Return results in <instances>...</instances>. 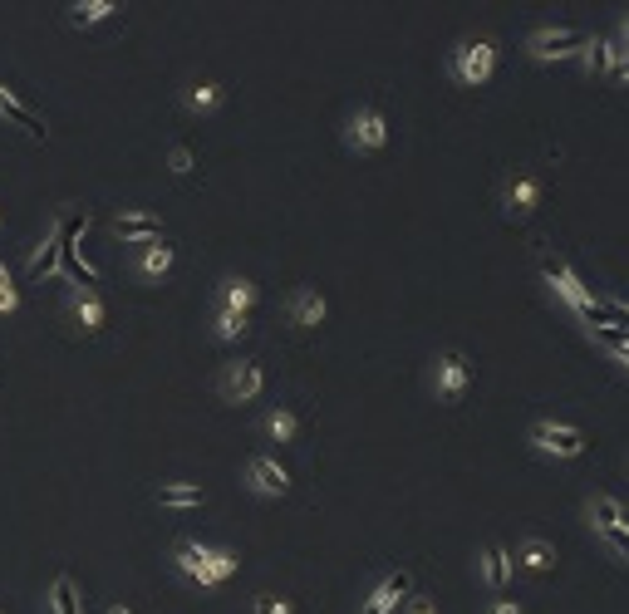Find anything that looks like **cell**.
Returning a JSON list of instances; mask_svg holds the SVG:
<instances>
[{"label": "cell", "instance_id": "1", "mask_svg": "<svg viewBox=\"0 0 629 614\" xmlns=\"http://www.w3.org/2000/svg\"><path fill=\"white\" fill-rule=\"evenodd\" d=\"M536 266H541V280L551 285V295H556V300L571 310V315L585 325V330H590V335L610 325V315H605V300H600V295H595L585 280L575 276V266L566 261V256H551V251H541V256H536Z\"/></svg>", "mask_w": 629, "mask_h": 614}, {"label": "cell", "instance_id": "2", "mask_svg": "<svg viewBox=\"0 0 629 614\" xmlns=\"http://www.w3.org/2000/svg\"><path fill=\"white\" fill-rule=\"evenodd\" d=\"M172 565H177V575L182 580H192V585H202V590H212V585H222L236 575V551L227 546H202V541H177L172 546Z\"/></svg>", "mask_w": 629, "mask_h": 614}, {"label": "cell", "instance_id": "3", "mask_svg": "<svg viewBox=\"0 0 629 614\" xmlns=\"http://www.w3.org/2000/svg\"><path fill=\"white\" fill-rule=\"evenodd\" d=\"M497 40L492 35H462L458 45L448 50V74L458 89H487L497 74Z\"/></svg>", "mask_w": 629, "mask_h": 614}, {"label": "cell", "instance_id": "4", "mask_svg": "<svg viewBox=\"0 0 629 614\" xmlns=\"http://www.w3.org/2000/svg\"><path fill=\"white\" fill-rule=\"evenodd\" d=\"M477 384V364L462 354V349H438L433 354V369H428V389L438 403H448V408H458L462 398L472 393Z\"/></svg>", "mask_w": 629, "mask_h": 614}, {"label": "cell", "instance_id": "5", "mask_svg": "<svg viewBox=\"0 0 629 614\" xmlns=\"http://www.w3.org/2000/svg\"><path fill=\"white\" fill-rule=\"evenodd\" d=\"M541 202H546V177L536 168H512L497 187V207L507 222H531L541 212Z\"/></svg>", "mask_w": 629, "mask_h": 614}, {"label": "cell", "instance_id": "6", "mask_svg": "<svg viewBox=\"0 0 629 614\" xmlns=\"http://www.w3.org/2000/svg\"><path fill=\"white\" fill-rule=\"evenodd\" d=\"M394 128H389V113L379 104H359V109L344 118V148L359 153V158H379L389 148Z\"/></svg>", "mask_w": 629, "mask_h": 614}, {"label": "cell", "instance_id": "7", "mask_svg": "<svg viewBox=\"0 0 629 614\" xmlns=\"http://www.w3.org/2000/svg\"><path fill=\"white\" fill-rule=\"evenodd\" d=\"M526 443L536 447L541 457H551V462H580V457H585V447H590V438H585L575 423H561V418H536V423L526 428Z\"/></svg>", "mask_w": 629, "mask_h": 614}, {"label": "cell", "instance_id": "8", "mask_svg": "<svg viewBox=\"0 0 629 614\" xmlns=\"http://www.w3.org/2000/svg\"><path fill=\"white\" fill-rule=\"evenodd\" d=\"M590 50V30H575V25H541L526 35V55L536 64H556V59H575Z\"/></svg>", "mask_w": 629, "mask_h": 614}, {"label": "cell", "instance_id": "9", "mask_svg": "<svg viewBox=\"0 0 629 614\" xmlns=\"http://www.w3.org/2000/svg\"><path fill=\"white\" fill-rule=\"evenodd\" d=\"M261 389H266V369L256 359H231L217 374V398L222 403H256Z\"/></svg>", "mask_w": 629, "mask_h": 614}, {"label": "cell", "instance_id": "10", "mask_svg": "<svg viewBox=\"0 0 629 614\" xmlns=\"http://www.w3.org/2000/svg\"><path fill=\"white\" fill-rule=\"evenodd\" d=\"M408 595H413V575H408V570H389V575H379L374 590L359 600V614H399L403 605H408Z\"/></svg>", "mask_w": 629, "mask_h": 614}, {"label": "cell", "instance_id": "11", "mask_svg": "<svg viewBox=\"0 0 629 614\" xmlns=\"http://www.w3.org/2000/svg\"><path fill=\"white\" fill-rule=\"evenodd\" d=\"M246 487H251L256 497H266V502H281V497L290 492V472L281 467V457L256 452V457L246 462Z\"/></svg>", "mask_w": 629, "mask_h": 614}, {"label": "cell", "instance_id": "12", "mask_svg": "<svg viewBox=\"0 0 629 614\" xmlns=\"http://www.w3.org/2000/svg\"><path fill=\"white\" fill-rule=\"evenodd\" d=\"M286 315H290L295 330H320V325L330 320V300H325L315 285H300V290H290Z\"/></svg>", "mask_w": 629, "mask_h": 614}, {"label": "cell", "instance_id": "13", "mask_svg": "<svg viewBox=\"0 0 629 614\" xmlns=\"http://www.w3.org/2000/svg\"><path fill=\"white\" fill-rule=\"evenodd\" d=\"M114 236L123 246H148V241H163V217L143 212V207H123L114 217Z\"/></svg>", "mask_w": 629, "mask_h": 614}, {"label": "cell", "instance_id": "14", "mask_svg": "<svg viewBox=\"0 0 629 614\" xmlns=\"http://www.w3.org/2000/svg\"><path fill=\"white\" fill-rule=\"evenodd\" d=\"M512 575H516V565H512V551H507V546H497V541H492V546H482V551H477V580L492 590V600H497V595H507Z\"/></svg>", "mask_w": 629, "mask_h": 614}, {"label": "cell", "instance_id": "15", "mask_svg": "<svg viewBox=\"0 0 629 614\" xmlns=\"http://www.w3.org/2000/svg\"><path fill=\"white\" fill-rule=\"evenodd\" d=\"M69 315H74V325H79L84 335H99V330H104V320H109L104 295H99L94 285H74V290H69Z\"/></svg>", "mask_w": 629, "mask_h": 614}, {"label": "cell", "instance_id": "16", "mask_svg": "<svg viewBox=\"0 0 629 614\" xmlns=\"http://www.w3.org/2000/svg\"><path fill=\"white\" fill-rule=\"evenodd\" d=\"M172 266H177V246H168V236H163V241H148V246H138L133 276L148 280V285H158V280L172 276Z\"/></svg>", "mask_w": 629, "mask_h": 614}, {"label": "cell", "instance_id": "17", "mask_svg": "<svg viewBox=\"0 0 629 614\" xmlns=\"http://www.w3.org/2000/svg\"><path fill=\"white\" fill-rule=\"evenodd\" d=\"M556 560L561 556H556V546L546 536H526V541H516V551H512V565L526 570V575H551Z\"/></svg>", "mask_w": 629, "mask_h": 614}, {"label": "cell", "instance_id": "18", "mask_svg": "<svg viewBox=\"0 0 629 614\" xmlns=\"http://www.w3.org/2000/svg\"><path fill=\"white\" fill-rule=\"evenodd\" d=\"M261 300V285L246 276H227L217 285V310H231V315H251Z\"/></svg>", "mask_w": 629, "mask_h": 614}, {"label": "cell", "instance_id": "19", "mask_svg": "<svg viewBox=\"0 0 629 614\" xmlns=\"http://www.w3.org/2000/svg\"><path fill=\"white\" fill-rule=\"evenodd\" d=\"M585 74H600V79H615V69H620V59L625 50L610 40V35H590V50H585Z\"/></svg>", "mask_w": 629, "mask_h": 614}, {"label": "cell", "instance_id": "20", "mask_svg": "<svg viewBox=\"0 0 629 614\" xmlns=\"http://www.w3.org/2000/svg\"><path fill=\"white\" fill-rule=\"evenodd\" d=\"M222 99H227V89H222L217 79H192V84L182 89V109L197 113V118L217 113V109H222Z\"/></svg>", "mask_w": 629, "mask_h": 614}, {"label": "cell", "instance_id": "21", "mask_svg": "<svg viewBox=\"0 0 629 614\" xmlns=\"http://www.w3.org/2000/svg\"><path fill=\"white\" fill-rule=\"evenodd\" d=\"M0 118H5V123H15V128H20V133H30V138H50L45 118L25 109V104H20V99H15V94L5 89V84H0Z\"/></svg>", "mask_w": 629, "mask_h": 614}, {"label": "cell", "instance_id": "22", "mask_svg": "<svg viewBox=\"0 0 629 614\" xmlns=\"http://www.w3.org/2000/svg\"><path fill=\"white\" fill-rule=\"evenodd\" d=\"M261 433L271 438V443H300V418H295V408H271L266 418H261Z\"/></svg>", "mask_w": 629, "mask_h": 614}, {"label": "cell", "instance_id": "23", "mask_svg": "<svg viewBox=\"0 0 629 614\" xmlns=\"http://www.w3.org/2000/svg\"><path fill=\"white\" fill-rule=\"evenodd\" d=\"M202 502H207V492L197 482H163L158 487V506H168V511H192Z\"/></svg>", "mask_w": 629, "mask_h": 614}, {"label": "cell", "instance_id": "24", "mask_svg": "<svg viewBox=\"0 0 629 614\" xmlns=\"http://www.w3.org/2000/svg\"><path fill=\"white\" fill-rule=\"evenodd\" d=\"M118 10L123 5H114V0H79V5H69V25H104Z\"/></svg>", "mask_w": 629, "mask_h": 614}, {"label": "cell", "instance_id": "25", "mask_svg": "<svg viewBox=\"0 0 629 614\" xmlns=\"http://www.w3.org/2000/svg\"><path fill=\"white\" fill-rule=\"evenodd\" d=\"M246 330H251V315H231V310L212 305V339L231 344V339H246Z\"/></svg>", "mask_w": 629, "mask_h": 614}, {"label": "cell", "instance_id": "26", "mask_svg": "<svg viewBox=\"0 0 629 614\" xmlns=\"http://www.w3.org/2000/svg\"><path fill=\"white\" fill-rule=\"evenodd\" d=\"M64 251V241H59V231H50L45 236V246L30 256V276H45V271H55V256Z\"/></svg>", "mask_w": 629, "mask_h": 614}, {"label": "cell", "instance_id": "27", "mask_svg": "<svg viewBox=\"0 0 629 614\" xmlns=\"http://www.w3.org/2000/svg\"><path fill=\"white\" fill-rule=\"evenodd\" d=\"M590 531H595V536H600V541H605V546H610V551L629 565V536L620 531V526H590Z\"/></svg>", "mask_w": 629, "mask_h": 614}, {"label": "cell", "instance_id": "28", "mask_svg": "<svg viewBox=\"0 0 629 614\" xmlns=\"http://www.w3.org/2000/svg\"><path fill=\"white\" fill-rule=\"evenodd\" d=\"M20 310V285L10 280V271L0 266V315H15Z\"/></svg>", "mask_w": 629, "mask_h": 614}, {"label": "cell", "instance_id": "29", "mask_svg": "<svg viewBox=\"0 0 629 614\" xmlns=\"http://www.w3.org/2000/svg\"><path fill=\"white\" fill-rule=\"evenodd\" d=\"M251 614H295V605H290L286 595H256V600H251Z\"/></svg>", "mask_w": 629, "mask_h": 614}, {"label": "cell", "instance_id": "30", "mask_svg": "<svg viewBox=\"0 0 629 614\" xmlns=\"http://www.w3.org/2000/svg\"><path fill=\"white\" fill-rule=\"evenodd\" d=\"M168 168L177 172V177H187V172L197 168V158H192V148H182V143H177V148H172V153H168Z\"/></svg>", "mask_w": 629, "mask_h": 614}, {"label": "cell", "instance_id": "31", "mask_svg": "<svg viewBox=\"0 0 629 614\" xmlns=\"http://www.w3.org/2000/svg\"><path fill=\"white\" fill-rule=\"evenodd\" d=\"M399 614H438V600H433V595H418V590H413V595H408V605H403Z\"/></svg>", "mask_w": 629, "mask_h": 614}, {"label": "cell", "instance_id": "32", "mask_svg": "<svg viewBox=\"0 0 629 614\" xmlns=\"http://www.w3.org/2000/svg\"><path fill=\"white\" fill-rule=\"evenodd\" d=\"M487 614H526V610H521V600H507V595H497V600L487 605Z\"/></svg>", "mask_w": 629, "mask_h": 614}, {"label": "cell", "instance_id": "33", "mask_svg": "<svg viewBox=\"0 0 629 614\" xmlns=\"http://www.w3.org/2000/svg\"><path fill=\"white\" fill-rule=\"evenodd\" d=\"M610 40H615V45H620V50L629 55V10L620 15V25H615V35H610Z\"/></svg>", "mask_w": 629, "mask_h": 614}, {"label": "cell", "instance_id": "34", "mask_svg": "<svg viewBox=\"0 0 629 614\" xmlns=\"http://www.w3.org/2000/svg\"><path fill=\"white\" fill-rule=\"evenodd\" d=\"M615 84H620V89H629V55L620 59V69H615Z\"/></svg>", "mask_w": 629, "mask_h": 614}, {"label": "cell", "instance_id": "35", "mask_svg": "<svg viewBox=\"0 0 629 614\" xmlns=\"http://www.w3.org/2000/svg\"><path fill=\"white\" fill-rule=\"evenodd\" d=\"M620 531H625V536H629V502L620 506Z\"/></svg>", "mask_w": 629, "mask_h": 614}, {"label": "cell", "instance_id": "36", "mask_svg": "<svg viewBox=\"0 0 629 614\" xmlns=\"http://www.w3.org/2000/svg\"><path fill=\"white\" fill-rule=\"evenodd\" d=\"M109 614H133V610H128V605H114V610H109Z\"/></svg>", "mask_w": 629, "mask_h": 614}, {"label": "cell", "instance_id": "37", "mask_svg": "<svg viewBox=\"0 0 629 614\" xmlns=\"http://www.w3.org/2000/svg\"><path fill=\"white\" fill-rule=\"evenodd\" d=\"M0 226H5V212H0Z\"/></svg>", "mask_w": 629, "mask_h": 614}]
</instances>
